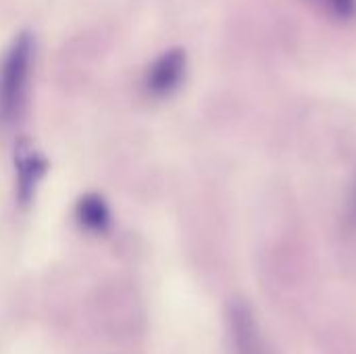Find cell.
I'll list each match as a JSON object with an SVG mask.
<instances>
[{
    "mask_svg": "<svg viewBox=\"0 0 356 354\" xmlns=\"http://www.w3.org/2000/svg\"><path fill=\"white\" fill-rule=\"evenodd\" d=\"M31 52L33 46L29 33H21L0 65V123H10L23 106Z\"/></svg>",
    "mask_w": 356,
    "mask_h": 354,
    "instance_id": "1",
    "label": "cell"
},
{
    "mask_svg": "<svg viewBox=\"0 0 356 354\" xmlns=\"http://www.w3.org/2000/svg\"><path fill=\"white\" fill-rule=\"evenodd\" d=\"M234 354H271L252 309L244 300H234L227 311Z\"/></svg>",
    "mask_w": 356,
    "mask_h": 354,
    "instance_id": "2",
    "label": "cell"
},
{
    "mask_svg": "<svg viewBox=\"0 0 356 354\" xmlns=\"http://www.w3.org/2000/svg\"><path fill=\"white\" fill-rule=\"evenodd\" d=\"M186 75V52L175 48L165 52L148 71L146 88L152 96H169L179 88Z\"/></svg>",
    "mask_w": 356,
    "mask_h": 354,
    "instance_id": "3",
    "label": "cell"
},
{
    "mask_svg": "<svg viewBox=\"0 0 356 354\" xmlns=\"http://www.w3.org/2000/svg\"><path fill=\"white\" fill-rule=\"evenodd\" d=\"M44 171H46V163L38 154L27 152V154L19 156V161H17V177H19V200L23 204H27L31 200L33 188H35V184L42 177Z\"/></svg>",
    "mask_w": 356,
    "mask_h": 354,
    "instance_id": "4",
    "label": "cell"
},
{
    "mask_svg": "<svg viewBox=\"0 0 356 354\" xmlns=\"http://www.w3.org/2000/svg\"><path fill=\"white\" fill-rule=\"evenodd\" d=\"M77 219L90 232H104L111 223L108 209L100 196H83L77 204Z\"/></svg>",
    "mask_w": 356,
    "mask_h": 354,
    "instance_id": "5",
    "label": "cell"
},
{
    "mask_svg": "<svg viewBox=\"0 0 356 354\" xmlns=\"http://www.w3.org/2000/svg\"><path fill=\"white\" fill-rule=\"evenodd\" d=\"M342 230H344L346 240H350L353 244H356V177L355 182H353V186H350V192H348Z\"/></svg>",
    "mask_w": 356,
    "mask_h": 354,
    "instance_id": "6",
    "label": "cell"
},
{
    "mask_svg": "<svg viewBox=\"0 0 356 354\" xmlns=\"http://www.w3.org/2000/svg\"><path fill=\"white\" fill-rule=\"evenodd\" d=\"M317 2L327 6V10L338 19L356 17V0H317Z\"/></svg>",
    "mask_w": 356,
    "mask_h": 354,
    "instance_id": "7",
    "label": "cell"
}]
</instances>
